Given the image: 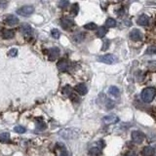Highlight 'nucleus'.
Masks as SVG:
<instances>
[{
  "label": "nucleus",
  "instance_id": "1",
  "mask_svg": "<svg viewBox=\"0 0 156 156\" xmlns=\"http://www.w3.org/2000/svg\"><path fill=\"white\" fill-rule=\"evenodd\" d=\"M141 99L144 102H151L156 96V89L153 87L145 88L144 90L141 92Z\"/></svg>",
  "mask_w": 156,
  "mask_h": 156
},
{
  "label": "nucleus",
  "instance_id": "2",
  "mask_svg": "<svg viewBox=\"0 0 156 156\" xmlns=\"http://www.w3.org/2000/svg\"><path fill=\"white\" fill-rule=\"evenodd\" d=\"M98 61L101 62H104V64H107V65H112V64H114V62H117V59H116V57L114 55L107 54V55H104V56L99 57Z\"/></svg>",
  "mask_w": 156,
  "mask_h": 156
},
{
  "label": "nucleus",
  "instance_id": "3",
  "mask_svg": "<svg viewBox=\"0 0 156 156\" xmlns=\"http://www.w3.org/2000/svg\"><path fill=\"white\" fill-rule=\"evenodd\" d=\"M34 12V8L33 6H22L20 9L17 10V14L22 17H28L29 15H31Z\"/></svg>",
  "mask_w": 156,
  "mask_h": 156
},
{
  "label": "nucleus",
  "instance_id": "4",
  "mask_svg": "<svg viewBox=\"0 0 156 156\" xmlns=\"http://www.w3.org/2000/svg\"><path fill=\"white\" fill-rule=\"evenodd\" d=\"M132 140L136 144H141L144 140V134L141 131H134L132 132Z\"/></svg>",
  "mask_w": 156,
  "mask_h": 156
},
{
  "label": "nucleus",
  "instance_id": "5",
  "mask_svg": "<svg viewBox=\"0 0 156 156\" xmlns=\"http://www.w3.org/2000/svg\"><path fill=\"white\" fill-rule=\"evenodd\" d=\"M129 36H130V38L133 41H140L142 39V33L141 32L140 29H138V28H133L130 31Z\"/></svg>",
  "mask_w": 156,
  "mask_h": 156
},
{
  "label": "nucleus",
  "instance_id": "6",
  "mask_svg": "<svg viewBox=\"0 0 156 156\" xmlns=\"http://www.w3.org/2000/svg\"><path fill=\"white\" fill-rule=\"evenodd\" d=\"M102 121H104V123L107 124V125L114 124V123H117V122L119 121V118L116 115H114V114H109L107 116H105V117H104Z\"/></svg>",
  "mask_w": 156,
  "mask_h": 156
},
{
  "label": "nucleus",
  "instance_id": "7",
  "mask_svg": "<svg viewBox=\"0 0 156 156\" xmlns=\"http://www.w3.org/2000/svg\"><path fill=\"white\" fill-rule=\"evenodd\" d=\"M5 22H6V25H8L10 26H14L19 24V19L13 15H8L5 18Z\"/></svg>",
  "mask_w": 156,
  "mask_h": 156
},
{
  "label": "nucleus",
  "instance_id": "8",
  "mask_svg": "<svg viewBox=\"0 0 156 156\" xmlns=\"http://www.w3.org/2000/svg\"><path fill=\"white\" fill-rule=\"evenodd\" d=\"M75 90H76V92H77L79 95L84 96V95L87 94L88 88H87V86L84 84V83H80V84H77L75 86Z\"/></svg>",
  "mask_w": 156,
  "mask_h": 156
},
{
  "label": "nucleus",
  "instance_id": "9",
  "mask_svg": "<svg viewBox=\"0 0 156 156\" xmlns=\"http://www.w3.org/2000/svg\"><path fill=\"white\" fill-rule=\"evenodd\" d=\"M61 25H62V28L69 29L70 28H72V26H73V21H72V20H70V19H67V18L62 19Z\"/></svg>",
  "mask_w": 156,
  "mask_h": 156
},
{
  "label": "nucleus",
  "instance_id": "10",
  "mask_svg": "<svg viewBox=\"0 0 156 156\" xmlns=\"http://www.w3.org/2000/svg\"><path fill=\"white\" fill-rule=\"evenodd\" d=\"M59 53H61V51H59V49L58 47H54L52 49L49 50V57H50V59H52V61H54V59H57L59 56Z\"/></svg>",
  "mask_w": 156,
  "mask_h": 156
},
{
  "label": "nucleus",
  "instance_id": "11",
  "mask_svg": "<svg viewBox=\"0 0 156 156\" xmlns=\"http://www.w3.org/2000/svg\"><path fill=\"white\" fill-rule=\"evenodd\" d=\"M137 24L139 25H141V26L147 25L149 24V18L147 15H141L137 20Z\"/></svg>",
  "mask_w": 156,
  "mask_h": 156
},
{
  "label": "nucleus",
  "instance_id": "12",
  "mask_svg": "<svg viewBox=\"0 0 156 156\" xmlns=\"http://www.w3.org/2000/svg\"><path fill=\"white\" fill-rule=\"evenodd\" d=\"M21 31H22V33L24 35L28 36V35H30L32 33V28H31V26L29 25L28 24H22L21 25Z\"/></svg>",
  "mask_w": 156,
  "mask_h": 156
},
{
  "label": "nucleus",
  "instance_id": "13",
  "mask_svg": "<svg viewBox=\"0 0 156 156\" xmlns=\"http://www.w3.org/2000/svg\"><path fill=\"white\" fill-rule=\"evenodd\" d=\"M57 66H58V68H59L61 71H65L66 69H67L68 62H67V61H66V59H62L61 61H59V62H58Z\"/></svg>",
  "mask_w": 156,
  "mask_h": 156
},
{
  "label": "nucleus",
  "instance_id": "14",
  "mask_svg": "<svg viewBox=\"0 0 156 156\" xmlns=\"http://www.w3.org/2000/svg\"><path fill=\"white\" fill-rule=\"evenodd\" d=\"M154 148L151 147H145L142 149V155L144 156H153L154 155Z\"/></svg>",
  "mask_w": 156,
  "mask_h": 156
},
{
  "label": "nucleus",
  "instance_id": "15",
  "mask_svg": "<svg viewBox=\"0 0 156 156\" xmlns=\"http://www.w3.org/2000/svg\"><path fill=\"white\" fill-rule=\"evenodd\" d=\"M108 93H109V95L113 96V97H115V98H118L119 96H120V91H119V89L117 87H115V86L109 87Z\"/></svg>",
  "mask_w": 156,
  "mask_h": 156
},
{
  "label": "nucleus",
  "instance_id": "16",
  "mask_svg": "<svg viewBox=\"0 0 156 156\" xmlns=\"http://www.w3.org/2000/svg\"><path fill=\"white\" fill-rule=\"evenodd\" d=\"M57 152H58V156H68L67 151H66L65 147L62 144H58L57 145Z\"/></svg>",
  "mask_w": 156,
  "mask_h": 156
},
{
  "label": "nucleus",
  "instance_id": "17",
  "mask_svg": "<svg viewBox=\"0 0 156 156\" xmlns=\"http://www.w3.org/2000/svg\"><path fill=\"white\" fill-rule=\"evenodd\" d=\"M101 149L99 147H92L90 150H89V155L90 156H101Z\"/></svg>",
  "mask_w": 156,
  "mask_h": 156
},
{
  "label": "nucleus",
  "instance_id": "18",
  "mask_svg": "<svg viewBox=\"0 0 156 156\" xmlns=\"http://www.w3.org/2000/svg\"><path fill=\"white\" fill-rule=\"evenodd\" d=\"M107 29L104 28V26H101V28H99L98 31H97V36L99 38H102L104 36L107 34Z\"/></svg>",
  "mask_w": 156,
  "mask_h": 156
},
{
  "label": "nucleus",
  "instance_id": "19",
  "mask_svg": "<svg viewBox=\"0 0 156 156\" xmlns=\"http://www.w3.org/2000/svg\"><path fill=\"white\" fill-rule=\"evenodd\" d=\"M15 35V32L13 30H4V32H3V37H4L5 39H11L14 37Z\"/></svg>",
  "mask_w": 156,
  "mask_h": 156
},
{
  "label": "nucleus",
  "instance_id": "20",
  "mask_svg": "<svg viewBox=\"0 0 156 156\" xmlns=\"http://www.w3.org/2000/svg\"><path fill=\"white\" fill-rule=\"evenodd\" d=\"M62 94L66 96V97H70V96L72 95V88L69 85L65 86V87L64 88V90H62Z\"/></svg>",
  "mask_w": 156,
  "mask_h": 156
},
{
  "label": "nucleus",
  "instance_id": "21",
  "mask_svg": "<svg viewBox=\"0 0 156 156\" xmlns=\"http://www.w3.org/2000/svg\"><path fill=\"white\" fill-rule=\"evenodd\" d=\"M0 141L1 142L10 141V135L8 133H2V134H0Z\"/></svg>",
  "mask_w": 156,
  "mask_h": 156
},
{
  "label": "nucleus",
  "instance_id": "22",
  "mask_svg": "<svg viewBox=\"0 0 156 156\" xmlns=\"http://www.w3.org/2000/svg\"><path fill=\"white\" fill-rule=\"evenodd\" d=\"M105 25H107V28H114V26H116V21L114 19L109 18L107 20V22H105Z\"/></svg>",
  "mask_w": 156,
  "mask_h": 156
},
{
  "label": "nucleus",
  "instance_id": "23",
  "mask_svg": "<svg viewBox=\"0 0 156 156\" xmlns=\"http://www.w3.org/2000/svg\"><path fill=\"white\" fill-rule=\"evenodd\" d=\"M84 37H85V35L83 34L82 32H79V33H77V34H75L73 36V40L75 42H81V41H83Z\"/></svg>",
  "mask_w": 156,
  "mask_h": 156
},
{
  "label": "nucleus",
  "instance_id": "24",
  "mask_svg": "<svg viewBox=\"0 0 156 156\" xmlns=\"http://www.w3.org/2000/svg\"><path fill=\"white\" fill-rule=\"evenodd\" d=\"M78 11H79V5L77 4V3H75V4H73L71 6V10H70V13L73 16H76L78 14Z\"/></svg>",
  "mask_w": 156,
  "mask_h": 156
},
{
  "label": "nucleus",
  "instance_id": "25",
  "mask_svg": "<svg viewBox=\"0 0 156 156\" xmlns=\"http://www.w3.org/2000/svg\"><path fill=\"white\" fill-rule=\"evenodd\" d=\"M84 28L88 29V30H94V29H97V25L94 22H89V24L84 25Z\"/></svg>",
  "mask_w": 156,
  "mask_h": 156
},
{
  "label": "nucleus",
  "instance_id": "26",
  "mask_svg": "<svg viewBox=\"0 0 156 156\" xmlns=\"http://www.w3.org/2000/svg\"><path fill=\"white\" fill-rule=\"evenodd\" d=\"M51 35H52L55 39H58V38H59V36H61V32H59L57 28H54V29H52Z\"/></svg>",
  "mask_w": 156,
  "mask_h": 156
},
{
  "label": "nucleus",
  "instance_id": "27",
  "mask_svg": "<svg viewBox=\"0 0 156 156\" xmlns=\"http://www.w3.org/2000/svg\"><path fill=\"white\" fill-rule=\"evenodd\" d=\"M36 128H37V130H39V131L45 130V129H46V124L44 123V122L39 121V122H37V124H36Z\"/></svg>",
  "mask_w": 156,
  "mask_h": 156
},
{
  "label": "nucleus",
  "instance_id": "28",
  "mask_svg": "<svg viewBox=\"0 0 156 156\" xmlns=\"http://www.w3.org/2000/svg\"><path fill=\"white\" fill-rule=\"evenodd\" d=\"M15 132L16 133H19V134H24V133H25V127H22V126H16L15 127Z\"/></svg>",
  "mask_w": 156,
  "mask_h": 156
},
{
  "label": "nucleus",
  "instance_id": "29",
  "mask_svg": "<svg viewBox=\"0 0 156 156\" xmlns=\"http://www.w3.org/2000/svg\"><path fill=\"white\" fill-rule=\"evenodd\" d=\"M8 55L10 56V57H16V56L18 55V50H17L16 48L11 49V50H10V51L8 52Z\"/></svg>",
  "mask_w": 156,
  "mask_h": 156
},
{
  "label": "nucleus",
  "instance_id": "30",
  "mask_svg": "<svg viewBox=\"0 0 156 156\" xmlns=\"http://www.w3.org/2000/svg\"><path fill=\"white\" fill-rule=\"evenodd\" d=\"M67 5H68V0H61L59 1V7L62 9L67 7Z\"/></svg>",
  "mask_w": 156,
  "mask_h": 156
},
{
  "label": "nucleus",
  "instance_id": "31",
  "mask_svg": "<svg viewBox=\"0 0 156 156\" xmlns=\"http://www.w3.org/2000/svg\"><path fill=\"white\" fill-rule=\"evenodd\" d=\"M109 45H110V41H109V40H104L102 50V51H107V50L108 49V47H109Z\"/></svg>",
  "mask_w": 156,
  "mask_h": 156
},
{
  "label": "nucleus",
  "instance_id": "32",
  "mask_svg": "<svg viewBox=\"0 0 156 156\" xmlns=\"http://www.w3.org/2000/svg\"><path fill=\"white\" fill-rule=\"evenodd\" d=\"M114 102H112V101H110V99H107V108H108V109H111V108H113L114 107Z\"/></svg>",
  "mask_w": 156,
  "mask_h": 156
},
{
  "label": "nucleus",
  "instance_id": "33",
  "mask_svg": "<svg viewBox=\"0 0 156 156\" xmlns=\"http://www.w3.org/2000/svg\"><path fill=\"white\" fill-rule=\"evenodd\" d=\"M147 53H148V54H153V53H156V47H154V46H152V47H149L147 49Z\"/></svg>",
  "mask_w": 156,
  "mask_h": 156
},
{
  "label": "nucleus",
  "instance_id": "34",
  "mask_svg": "<svg viewBox=\"0 0 156 156\" xmlns=\"http://www.w3.org/2000/svg\"><path fill=\"white\" fill-rule=\"evenodd\" d=\"M126 156H138V155L135 154V153H130V154H128V155H126Z\"/></svg>",
  "mask_w": 156,
  "mask_h": 156
}]
</instances>
